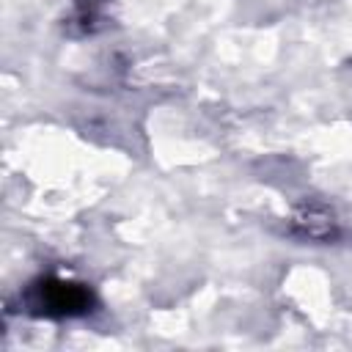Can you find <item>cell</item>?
<instances>
[{
  "label": "cell",
  "mask_w": 352,
  "mask_h": 352,
  "mask_svg": "<svg viewBox=\"0 0 352 352\" xmlns=\"http://www.w3.org/2000/svg\"><path fill=\"white\" fill-rule=\"evenodd\" d=\"M25 305L36 316L69 319V316H82L91 311L94 292L77 280L41 278V280L30 283V289L25 292Z\"/></svg>",
  "instance_id": "obj_1"
},
{
  "label": "cell",
  "mask_w": 352,
  "mask_h": 352,
  "mask_svg": "<svg viewBox=\"0 0 352 352\" xmlns=\"http://www.w3.org/2000/svg\"><path fill=\"white\" fill-rule=\"evenodd\" d=\"M292 228L305 236V239H316V242H327L336 236V220L324 206H302L294 217H292Z\"/></svg>",
  "instance_id": "obj_2"
},
{
  "label": "cell",
  "mask_w": 352,
  "mask_h": 352,
  "mask_svg": "<svg viewBox=\"0 0 352 352\" xmlns=\"http://www.w3.org/2000/svg\"><path fill=\"white\" fill-rule=\"evenodd\" d=\"M99 19H102V0H77L69 25H80V33H91L96 30Z\"/></svg>",
  "instance_id": "obj_3"
}]
</instances>
